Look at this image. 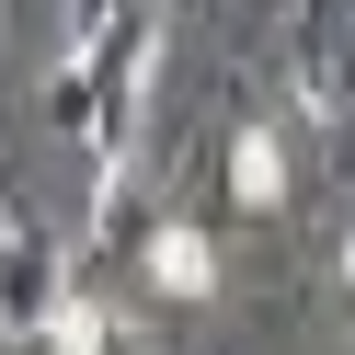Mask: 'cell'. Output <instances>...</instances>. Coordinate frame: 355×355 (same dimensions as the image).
<instances>
[{"label":"cell","mask_w":355,"mask_h":355,"mask_svg":"<svg viewBox=\"0 0 355 355\" xmlns=\"http://www.w3.org/2000/svg\"><path fill=\"white\" fill-rule=\"evenodd\" d=\"M149 80H161V12H149V0H115V24H103V35H80V46L58 58V80H46V115L69 126V138H92L103 184H115V172H126V149H138Z\"/></svg>","instance_id":"1"},{"label":"cell","mask_w":355,"mask_h":355,"mask_svg":"<svg viewBox=\"0 0 355 355\" xmlns=\"http://www.w3.org/2000/svg\"><path fill=\"white\" fill-rule=\"evenodd\" d=\"M286 92L309 126H355V12L344 0H298V35H286Z\"/></svg>","instance_id":"2"},{"label":"cell","mask_w":355,"mask_h":355,"mask_svg":"<svg viewBox=\"0 0 355 355\" xmlns=\"http://www.w3.org/2000/svg\"><path fill=\"white\" fill-rule=\"evenodd\" d=\"M69 309V241L35 218H0V332H35Z\"/></svg>","instance_id":"3"},{"label":"cell","mask_w":355,"mask_h":355,"mask_svg":"<svg viewBox=\"0 0 355 355\" xmlns=\"http://www.w3.org/2000/svg\"><path fill=\"white\" fill-rule=\"evenodd\" d=\"M218 184H230V207H241V218H275L286 195H298L286 126H275V115H241V126H230V161H218Z\"/></svg>","instance_id":"4"},{"label":"cell","mask_w":355,"mask_h":355,"mask_svg":"<svg viewBox=\"0 0 355 355\" xmlns=\"http://www.w3.org/2000/svg\"><path fill=\"white\" fill-rule=\"evenodd\" d=\"M138 275L161 286V298H218V241L195 230V218H161V230L138 241Z\"/></svg>","instance_id":"5"},{"label":"cell","mask_w":355,"mask_h":355,"mask_svg":"<svg viewBox=\"0 0 355 355\" xmlns=\"http://www.w3.org/2000/svg\"><path fill=\"white\" fill-rule=\"evenodd\" d=\"M103 24H115V0H69V46H80V35H103Z\"/></svg>","instance_id":"6"},{"label":"cell","mask_w":355,"mask_h":355,"mask_svg":"<svg viewBox=\"0 0 355 355\" xmlns=\"http://www.w3.org/2000/svg\"><path fill=\"white\" fill-rule=\"evenodd\" d=\"M344 286H355V241H344Z\"/></svg>","instance_id":"7"}]
</instances>
